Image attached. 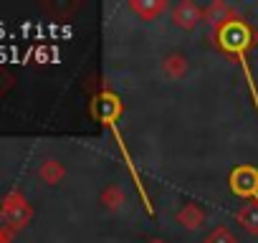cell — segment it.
<instances>
[{"label":"cell","instance_id":"cell-1","mask_svg":"<svg viewBox=\"0 0 258 243\" xmlns=\"http://www.w3.org/2000/svg\"><path fill=\"white\" fill-rule=\"evenodd\" d=\"M220 43L223 48L233 51L238 58H240V66H243V74H245V81L250 86V94H253V104H255V111H258V89H255V81H253V74L248 69V61H245V46L250 43L248 41V28L238 21H230L223 31H220Z\"/></svg>","mask_w":258,"mask_h":243},{"label":"cell","instance_id":"cell-2","mask_svg":"<svg viewBox=\"0 0 258 243\" xmlns=\"http://www.w3.org/2000/svg\"><path fill=\"white\" fill-rule=\"evenodd\" d=\"M116 99L111 101V111L106 114V125H109V130L114 132V140H116V147L121 150V157H124V162H126V167H129V172H132V180H135V188H137V193H140V198H142V203H145V208H147V213H152V203H150V195L145 193V185H142V180H140V172L135 170V162H132V155L126 152V147H124V140H121V132H119V127H116Z\"/></svg>","mask_w":258,"mask_h":243}]
</instances>
